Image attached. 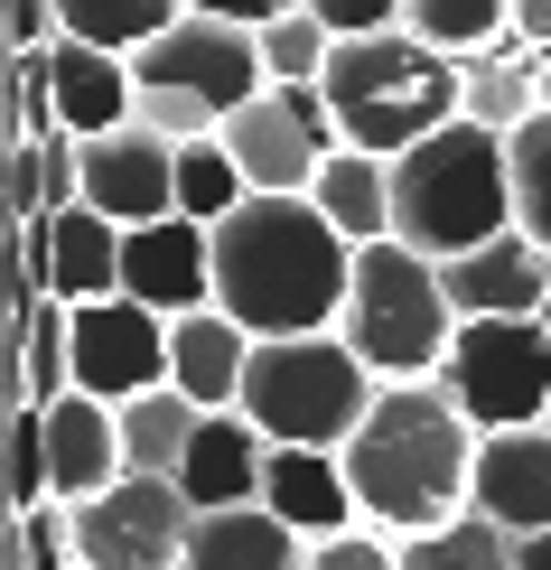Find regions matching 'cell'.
<instances>
[{"label": "cell", "instance_id": "cell-33", "mask_svg": "<svg viewBox=\"0 0 551 570\" xmlns=\"http://www.w3.org/2000/svg\"><path fill=\"white\" fill-rule=\"evenodd\" d=\"M57 495V468H47V412L38 402H10V514H38Z\"/></svg>", "mask_w": 551, "mask_h": 570}, {"label": "cell", "instance_id": "cell-36", "mask_svg": "<svg viewBox=\"0 0 551 570\" xmlns=\"http://www.w3.org/2000/svg\"><path fill=\"white\" fill-rule=\"evenodd\" d=\"M308 570H402V542L374 533V524H355L337 542H308Z\"/></svg>", "mask_w": 551, "mask_h": 570}, {"label": "cell", "instance_id": "cell-42", "mask_svg": "<svg viewBox=\"0 0 551 570\" xmlns=\"http://www.w3.org/2000/svg\"><path fill=\"white\" fill-rule=\"evenodd\" d=\"M533 66H542V112H551V57H533Z\"/></svg>", "mask_w": 551, "mask_h": 570}, {"label": "cell", "instance_id": "cell-29", "mask_svg": "<svg viewBox=\"0 0 551 570\" xmlns=\"http://www.w3.org/2000/svg\"><path fill=\"white\" fill-rule=\"evenodd\" d=\"M402 570H514V533L468 505V514H449V524L402 542Z\"/></svg>", "mask_w": 551, "mask_h": 570}, {"label": "cell", "instance_id": "cell-1", "mask_svg": "<svg viewBox=\"0 0 551 570\" xmlns=\"http://www.w3.org/2000/svg\"><path fill=\"white\" fill-rule=\"evenodd\" d=\"M355 291V244L318 216V197H244L215 225V308L272 337H327Z\"/></svg>", "mask_w": 551, "mask_h": 570}, {"label": "cell", "instance_id": "cell-4", "mask_svg": "<svg viewBox=\"0 0 551 570\" xmlns=\"http://www.w3.org/2000/svg\"><path fill=\"white\" fill-rule=\"evenodd\" d=\"M327 112H337L346 150H374V159H402L421 150L430 131H449L468 112V85H459V57L421 47L412 29H383V38H337V66H327Z\"/></svg>", "mask_w": 551, "mask_h": 570}, {"label": "cell", "instance_id": "cell-16", "mask_svg": "<svg viewBox=\"0 0 551 570\" xmlns=\"http://www.w3.org/2000/svg\"><path fill=\"white\" fill-rule=\"evenodd\" d=\"M47 468H57V505H94L131 478L122 468V412L94 393H66L47 402Z\"/></svg>", "mask_w": 551, "mask_h": 570}, {"label": "cell", "instance_id": "cell-14", "mask_svg": "<svg viewBox=\"0 0 551 570\" xmlns=\"http://www.w3.org/2000/svg\"><path fill=\"white\" fill-rule=\"evenodd\" d=\"M449 299H459V318H542L551 299V253L533 244V234H495V244L459 253V263H440Z\"/></svg>", "mask_w": 551, "mask_h": 570}, {"label": "cell", "instance_id": "cell-41", "mask_svg": "<svg viewBox=\"0 0 551 570\" xmlns=\"http://www.w3.org/2000/svg\"><path fill=\"white\" fill-rule=\"evenodd\" d=\"M514 570H551V533H523L514 542Z\"/></svg>", "mask_w": 551, "mask_h": 570}, {"label": "cell", "instance_id": "cell-9", "mask_svg": "<svg viewBox=\"0 0 551 570\" xmlns=\"http://www.w3.org/2000/svg\"><path fill=\"white\" fill-rule=\"evenodd\" d=\"M215 140L234 150V169H244L253 197H308L318 169L346 150V131H337V112H327L318 85H262Z\"/></svg>", "mask_w": 551, "mask_h": 570}, {"label": "cell", "instance_id": "cell-27", "mask_svg": "<svg viewBox=\"0 0 551 570\" xmlns=\"http://www.w3.org/2000/svg\"><path fill=\"white\" fill-rule=\"evenodd\" d=\"M57 19H66V38H85V47L140 57L150 38H169L187 19V0H57Z\"/></svg>", "mask_w": 551, "mask_h": 570}, {"label": "cell", "instance_id": "cell-31", "mask_svg": "<svg viewBox=\"0 0 551 570\" xmlns=\"http://www.w3.org/2000/svg\"><path fill=\"white\" fill-rule=\"evenodd\" d=\"M244 197H253V187H244V169H234L225 140H178V216L225 225Z\"/></svg>", "mask_w": 551, "mask_h": 570}, {"label": "cell", "instance_id": "cell-10", "mask_svg": "<svg viewBox=\"0 0 551 570\" xmlns=\"http://www.w3.org/2000/svg\"><path fill=\"white\" fill-rule=\"evenodd\" d=\"M197 505L178 478H122L112 495L76 505V570H187Z\"/></svg>", "mask_w": 551, "mask_h": 570}, {"label": "cell", "instance_id": "cell-40", "mask_svg": "<svg viewBox=\"0 0 551 570\" xmlns=\"http://www.w3.org/2000/svg\"><path fill=\"white\" fill-rule=\"evenodd\" d=\"M514 38L533 47V57H551V0H514Z\"/></svg>", "mask_w": 551, "mask_h": 570}, {"label": "cell", "instance_id": "cell-30", "mask_svg": "<svg viewBox=\"0 0 551 570\" xmlns=\"http://www.w3.org/2000/svg\"><path fill=\"white\" fill-rule=\"evenodd\" d=\"M253 38H262V76L272 85H327V66H337V29H327L308 0L281 10L272 29H253Z\"/></svg>", "mask_w": 551, "mask_h": 570}, {"label": "cell", "instance_id": "cell-7", "mask_svg": "<svg viewBox=\"0 0 551 570\" xmlns=\"http://www.w3.org/2000/svg\"><path fill=\"white\" fill-rule=\"evenodd\" d=\"M131 85H140V122H150V131L215 140L272 76H262V38H253V29L187 10L169 38H150V47L131 57Z\"/></svg>", "mask_w": 551, "mask_h": 570}, {"label": "cell", "instance_id": "cell-11", "mask_svg": "<svg viewBox=\"0 0 551 570\" xmlns=\"http://www.w3.org/2000/svg\"><path fill=\"white\" fill-rule=\"evenodd\" d=\"M169 384V318L159 308H140V299H85L76 308V393L94 402H140V393H159Z\"/></svg>", "mask_w": 551, "mask_h": 570}, {"label": "cell", "instance_id": "cell-21", "mask_svg": "<svg viewBox=\"0 0 551 570\" xmlns=\"http://www.w3.org/2000/svg\"><path fill=\"white\" fill-rule=\"evenodd\" d=\"M187 570H308V542L272 505H234V514H197Z\"/></svg>", "mask_w": 551, "mask_h": 570}, {"label": "cell", "instance_id": "cell-18", "mask_svg": "<svg viewBox=\"0 0 551 570\" xmlns=\"http://www.w3.org/2000/svg\"><path fill=\"white\" fill-rule=\"evenodd\" d=\"M262 505H272L299 542H337V533L365 524L337 449H272V468H262Z\"/></svg>", "mask_w": 551, "mask_h": 570}, {"label": "cell", "instance_id": "cell-25", "mask_svg": "<svg viewBox=\"0 0 551 570\" xmlns=\"http://www.w3.org/2000/svg\"><path fill=\"white\" fill-rule=\"evenodd\" d=\"M197 421H206V412H197L178 384L122 402V468H131V478H178V459H187V440H197Z\"/></svg>", "mask_w": 551, "mask_h": 570}, {"label": "cell", "instance_id": "cell-2", "mask_svg": "<svg viewBox=\"0 0 551 570\" xmlns=\"http://www.w3.org/2000/svg\"><path fill=\"white\" fill-rule=\"evenodd\" d=\"M337 459H346V487L365 505V524L393 542H412V533L476 505V421L449 402L440 374L430 384H383L365 431Z\"/></svg>", "mask_w": 551, "mask_h": 570}, {"label": "cell", "instance_id": "cell-43", "mask_svg": "<svg viewBox=\"0 0 551 570\" xmlns=\"http://www.w3.org/2000/svg\"><path fill=\"white\" fill-rule=\"evenodd\" d=\"M542 327H551V299H542Z\"/></svg>", "mask_w": 551, "mask_h": 570}, {"label": "cell", "instance_id": "cell-8", "mask_svg": "<svg viewBox=\"0 0 551 570\" xmlns=\"http://www.w3.org/2000/svg\"><path fill=\"white\" fill-rule=\"evenodd\" d=\"M440 384L476 421V440L542 431L551 421V327L542 318H468L449 365H440Z\"/></svg>", "mask_w": 551, "mask_h": 570}, {"label": "cell", "instance_id": "cell-17", "mask_svg": "<svg viewBox=\"0 0 551 570\" xmlns=\"http://www.w3.org/2000/svg\"><path fill=\"white\" fill-rule=\"evenodd\" d=\"M262 468H272V440H262L244 412H206L197 440H187V459H178V495L197 514L262 505Z\"/></svg>", "mask_w": 551, "mask_h": 570}, {"label": "cell", "instance_id": "cell-6", "mask_svg": "<svg viewBox=\"0 0 551 570\" xmlns=\"http://www.w3.org/2000/svg\"><path fill=\"white\" fill-rule=\"evenodd\" d=\"M374 393H383V374L337 337V327H327V337H272V346H253L244 421L272 449H346L365 431Z\"/></svg>", "mask_w": 551, "mask_h": 570}, {"label": "cell", "instance_id": "cell-26", "mask_svg": "<svg viewBox=\"0 0 551 570\" xmlns=\"http://www.w3.org/2000/svg\"><path fill=\"white\" fill-rule=\"evenodd\" d=\"M402 29L440 57H486V47L514 38V0H402Z\"/></svg>", "mask_w": 551, "mask_h": 570}, {"label": "cell", "instance_id": "cell-38", "mask_svg": "<svg viewBox=\"0 0 551 570\" xmlns=\"http://www.w3.org/2000/svg\"><path fill=\"white\" fill-rule=\"evenodd\" d=\"M308 10H318L337 38H383V29H402V0H308Z\"/></svg>", "mask_w": 551, "mask_h": 570}, {"label": "cell", "instance_id": "cell-13", "mask_svg": "<svg viewBox=\"0 0 551 570\" xmlns=\"http://www.w3.org/2000/svg\"><path fill=\"white\" fill-rule=\"evenodd\" d=\"M122 299L159 308V318L215 308V225H197V216H159V225L122 234Z\"/></svg>", "mask_w": 551, "mask_h": 570}, {"label": "cell", "instance_id": "cell-35", "mask_svg": "<svg viewBox=\"0 0 551 570\" xmlns=\"http://www.w3.org/2000/svg\"><path fill=\"white\" fill-rule=\"evenodd\" d=\"M57 66L47 57H10V140H57Z\"/></svg>", "mask_w": 551, "mask_h": 570}, {"label": "cell", "instance_id": "cell-28", "mask_svg": "<svg viewBox=\"0 0 551 570\" xmlns=\"http://www.w3.org/2000/svg\"><path fill=\"white\" fill-rule=\"evenodd\" d=\"M459 85H468V122H486V131H505V140L542 112V66H514L505 47L468 57V66H459Z\"/></svg>", "mask_w": 551, "mask_h": 570}, {"label": "cell", "instance_id": "cell-12", "mask_svg": "<svg viewBox=\"0 0 551 570\" xmlns=\"http://www.w3.org/2000/svg\"><path fill=\"white\" fill-rule=\"evenodd\" d=\"M85 206L112 216L122 234L178 216V140L150 131V122H122V131L85 140Z\"/></svg>", "mask_w": 551, "mask_h": 570}, {"label": "cell", "instance_id": "cell-5", "mask_svg": "<svg viewBox=\"0 0 551 570\" xmlns=\"http://www.w3.org/2000/svg\"><path fill=\"white\" fill-rule=\"evenodd\" d=\"M459 299H449V281L430 253L412 244H365L355 253V291H346V318L337 337L365 355V365L383 374V384H430V374L449 365V346H459Z\"/></svg>", "mask_w": 551, "mask_h": 570}, {"label": "cell", "instance_id": "cell-19", "mask_svg": "<svg viewBox=\"0 0 551 570\" xmlns=\"http://www.w3.org/2000/svg\"><path fill=\"white\" fill-rule=\"evenodd\" d=\"M476 514L523 533H551V421L542 431H495L476 440Z\"/></svg>", "mask_w": 551, "mask_h": 570}, {"label": "cell", "instance_id": "cell-15", "mask_svg": "<svg viewBox=\"0 0 551 570\" xmlns=\"http://www.w3.org/2000/svg\"><path fill=\"white\" fill-rule=\"evenodd\" d=\"M253 327L225 318V308H187L169 318V384L197 402V412H244V374H253Z\"/></svg>", "mask_w": 551, "mask_h": 570}, {"label": "cell", "instance_id": "cell-34", "mask_svg": "<svg viewBox=\"0 0 551 570\" xmlns=\"http://www.w3.org/2000/svg\"><path fill=\"white\" fill-rule=\"evenodd\" d=\"M10 570H76V505L47 495L38 514H10Z\"/></svg>", "mask_w": 551, "mask_h": 570}, {"label": "cell", "instance_id": "cell-3", "mask_svg": "<svg viewBox=\"0 0 551 570\" xmlns=\"http://www.w3.org/2000/svg\"><path fill=\"white\" fill-rule=\"evenodd\" d=\"M514 234V150L486 122H449L421 150L393 159V244L430 253V263H459V253Z\"/></svg>", "mask_w": 551, "mask_h": 570}, {"label": "cell", "instance_id": "cell-22", "mask_svg": "<svg viewBox=\"0 0 551 570\" xmlns=\"http://www.w3.org/2000/svg\"><path fill=\"white\" fill-rule=\"evenodd\" d=\"M76 393V308L47 299L29 318H10V402H66Z\"/></svg>", "mask_w": 551, "mask_h": 570}, {"label": "cell", "instance_id": "cell-39", "mask_svg": "<svg viewBox=\"0 0 551 570\" xmlns=\"http://www.w3.org/2000/svg\"><path fill=\"white\" fill-rule=\"evenodd\" d=\"M187 10L234 19V29H272V19H281V10H299V0H187Z\"/></svg>", "mask_w": 551, "mask_h": 570}, {"label": "cell", "instance_id": "cell-23", "mask_svg": "<svg viewBox=\"0 0 551 570\" xmlns=\"http://www.w3.org/2000/svg\"><path fill=\"white\" fill-rule=\"evenodd\" d=\"M308 197H318V216L337 225L355 253H365V244H383V234H393V159L337 150V159L318 169V187H308Z\"/></svg>", "mask_w": 551, "mask_h": 570}, {"label": "cell", "instance_id": "cell-37", "mask_svg": "<svg viewBox=\"0 0 551 570\" xmlns=\"http://www.w3.org/2000/svg\"><path fill=\"white\" fill-rule=\"evenodd\" d=\"M10 225H47V150L10 140Z\"/></svg>", "mask_w": 551, "mask_h": 570}, {"label": "cell", "instance_id": "cell-20", "mask_svg": "<svg viewBox=\"0 0 551 570\" xmlns=\"http://www.w3.org/2000/svg\"><path fill=\"white\" fill-rule=\"evenodd\" d=\"M47 66H57V122L76 140H104L140 122V85H131V57H112V47H85V38H57L47 47Z\"/></svg>", "mask_w": 551, "mask_h": 570}, {"label": "cell", "instance_id": "cell-32", "mask_svg": "<svg viewBox=\"0 0 551 570\" xmlns=\"http://www.w3.org/2000/svg\"><path fill=\"white\" fill-rule=\"evenodd\" d=\"M505 150H514V225L551 253V112H533Z\"/></svg>", "mask_w": 551, "mask_h": 570}, {"label": "cell", "instance_id": "cell-24", "mask_svg": "<svg viewBox=\"0 0 551 570\" xmlns=\"http://www.w3.org/2000/svg\"><path fill=\"white\" fill-rule=\"evenodd\" d=\"M47 234H57V299H66V308L122 291V225H112V216L66 206V216H47Z\"/></svg>", "mask_w": 551, "mask_h": 570}]
</instances>
